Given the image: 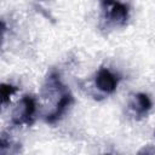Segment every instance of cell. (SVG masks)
Masks as SVG:
<instances>
[{
  "label": "cell",
  "instance_id": "1",
  "mask_svg": "<svg viewBox=\"0 0 155 155\" xmlns=\"http://www.w3.org/2000/svg\"><path fill=\"white\" fill-rule=\"evenodd\" d=\"M36 111V101L33 96L25 94L22 97L17 107L15 108L11 117V122L16 126L27 125L30 126L34 122V115Z\"/></svg>",
  "mask_w": 155,
  "mask_h": 155
},
{
  "label": "cell",
  "instance_id": "2",
  "mask_svg": "<svg viewBox=\"0 0 155 155\" xmlns=\"http://www.w3.org/2000/svg\"><path fill=\"white\" fill-rule=\"evenodd\" d=\"M101 5L105 19H108L110 23L119 27H122L127 23L130 17L127 5L120 2L119 0H102Z\"/></svg>",
  "mask_w": 155,
  "mask_h": 155
},
{
  "label": "cell",
  "instance_id": "3",
  "mask_svg": "<svg viewBox=\"0 0 155 155\" xmlns=\"http://www.w3.org/2000/svg\"><path fill=\"white\" fill-rule=\"evenodd\" d=\"M117 82L119 78L107 68H99L94 78L97 88L104 93H113L117 87Z\"/></svg>",
  "mask_w": 155,
  "mask_h": 155
},
{
  "label": "cell",
  "instance_id": "4",
  "mask_svg": "<svg viewBox=\"0 0 155 155\" xmlns=\"http://www.w3.org/2000/svg\"><path fill=\"white\" fill-rule=\"evenodd\" d=\"M73 103H74V97H73V94L68 90L62 96H59V98H58V101H57V103L54 105V109L46 115L45 121L47 124H54V122H57L62 117V115L67 111V109Z\"/></svg>",
  "mask_w": 155,
  "mask_h": 155
},
{
  "label": "cell",
  "instance_id": "5",
  "mask_svg": "<svg viewBox=\"0 0 155 155\" xmlns=\"http://www.w3.org/2000/svg\"><path fill=\"white\" fill-rule=\"evenodd\" d=\"M151 99L149 98L148 94L145 93H136L134 96H132L131 102H130V107L133 110V113L137 115V117H143L148 114V111L151 109Z\"/></svg>",
  "mask_w": 155,
  "mask_h": 155
},
{
  "label": "cell",
  "instance_id": "6",
  "mask_svg": "<svg viewBox=\"0 0 155 155\" xmlns=\"http://www.w3.org/2000/svg\"><path fill=\"white\" fill-rule=\"evenodd\" d=\"M18 91V87L11 85V84H1L0 86V93H1V103L5 105L10 102V98L13 93Z\"/></svg>",
  "mask_w": 155,
  "mask_h": 155
},
{
  "label": "cell",
  "instance_id": "7",
  "mask_svg": "<svg viewBox=\"0 0 155 155\" xmlns=\"http://www.w3.org/2000/svg\"><path fill=\"white\" fill-rule=\"evenodd\" d=\"M138 154H150V155H154V154H155V148L151 147V145H149V147H147V148L140 149V150L138 151Z\"/></svg>",
  "mask_w": 155,
  "mask_h": 155
}]
</instances>
